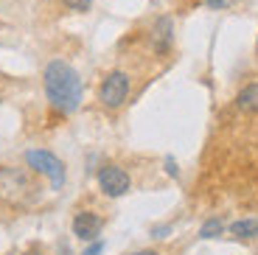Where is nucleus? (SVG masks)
<instances>
[{"label": "nucleus", "instance_id": "nucleus-1", "mask_svg": "<svg viewBox=\"0 0 258 255\" xmlns=\"http://www.w3.org/2000/svg\"><path fill=\"white\" fill-rule=\"evenodd\" d=\"M45 98L59 115H73L82 104V79L68 62L53 59L45 68Z\"/></svg>", "mask_w": 258, "mask_h": 255}, {"label": "nucleus", "instance_id": "nucleus-2", "mask_svg": "<svg viewBox=\"0 0 258 255\" xmlns=\"http://www.w3.org/2000/svg\"><path fill=\"white\" fill-rule=\"evenodd\" d=\"M37 191L23 168H14V166H6L0 168V202L6 205H23L31 194Z\"/></svg>", "mask_w": 258, "mask_h": 255}, {"label": "nucleus", "instance_id": "nucleus-3", "mask_svg": "<svg viewBox=\"0 0 258 255\" xmlns=\"http://www.w3.org/2000/svg\"><path fill=\"white\" fill-rule=\"evenodd\" d=\"M26 163L34 168V171L45 174V177L51 179L53 188H62L64 185V166H62V160H59L56 154H51V152H28Z\"/></svg>", "mask_w": 258, "mask_h": 255}, {"label": "nucleus", "instance_id": "nucleus-4", "mask_svg": "<svg viewBox=\"0 0 258 255\" xmlns=\"http://www.w3.org/2000/svg\"><path fill=\"white\" fill-rule=\"evenodd\" d=\"M126 96H129V76L121 71L110 73V76L104 79L101 90H98V98H101V104L107 109H118L126 101Z\"/></svg>", "mask_w": 258, "mask_h": 255}, {"label": "nucleus", "instance_id": "nucleus-5", "mask_svg": "<svg viewBox=\"0 0 258 255\" xmlns=\"http://www.w3.org/2000/svg\"><path fill=\"white\" fill-rule=\"evenodd\" d=\"M98 185L107 197H123L129 191V174L121 166H104L98 171Z\"/></svg>", "mask_w": 258, "mask_h": 255}, {"label": "nucleus", "instance_id": "nucleus-6", "mask_svg": "<svg viewBox=\"0 0 258 255\" xmlns=\"http://www.w3.org/2000/svg\"><path fill=\"white\" fill-rule=\"evenodd\" d=\"M101 227H104L101 216L93 213V211H79L76 216H73V233H76V238H82V241H96Z\"/></svg>", "mask_w": 258, "mask_h": 255}, {"label": "nucleus", "instance_id": "nucleus-7", "mask_svg": "<svg viewBox=\"0 0 258 255\" xmlns=\"http://www.w3.org/2000/svg\"><path fill=\"white\" fill-rule=\"evenodd\" d=\"M152 39H155V51L157 53H166L171 48V20L160 17L155 23V31H152Z\"/></svg>", "mask_w": 258, "mask_h": 255}, {"label": "nucleus", "instance_id": "nucleus-8", "mask_svg": "<svg viewBox=\"0 0 258 255\" xmlns=\"http://www.w3.org/2000/svg\"><path fill=\"white\" fill-rule=\"evenodd\" d=\"M236 104H239L241 112H258V82L241 87L239 96H236Z\"/></svg>", "mask_w": 258, "mask_h": 255}, {"label": "nucleus", "instance_id": "nucleus-9", "mask_svg": "<svg viewBox=\"0 0 258 255\" xmlns=\"http://www.w3.org/2000/svg\"><path fill=\"white\" fill-rule=\"evenodd\" d=\"M230 236L233 238H258V219H241V222H233L230 224Z\"/></svg>", "mask_w": 258, "mask_h": 255}, {"label": "nucleus", "instance_id": "nucleus-10", "mask_svg": "<svg viewBox=\"0 0 258 255\" xmlns=\"http://www.w3.org/2000/svg\"><path fill=\"white\" fill-rule=\"evenodd\" d=\"M219 233H222V222H219V219H211V222H205V224H202V230H200L202 238H216Z\"/></svg>", "mask_w": 258, "mask_h": 255}, {"label": "nucleus", "instance_id": "nucleus-11", "mask_svg": "<svg viewBox=\"0 0 258 255\" xmlns=\"http://www.w3.org/2000/svg\"><path fill=\"white\" fill-rule=\"evenodd\" d=\"M62 3L71 12H90V6H93V0H62Z\"/></svg>", "mask_w": 258, "mask_h": 255}, {"label": "nucleus", "instance_id": "nucleus-12", "mask_svg": "<svg viewBox=\"0 0 258 255\" xmlns=\"http://www.w3.org/2000/svg\"><path fill=\"white\" fill-rule=\"evenodd\" d=\"M205 3H208V9H216V12H222V9L233 6V0H205Z\"/></svg>", "mask_w": 258, "mask_h": 255}, {"label": "nucleus", "instance_id": "nucleus-13", "mask_svg": "<svg viewBox=\"0 0 258 255\" xmlns=\"http://www.w3.org/2000/svg\"><path fill=\"white\" fill-rule=\"evenodd\" d=\"M101 249H104V244H101V241H93L90 247L84 249V255H101Z\"/></svg>", "mask_w": 258, "mask_h": 255}, {"label": "nucleus", "instance_id": "nucleus-14", "mask_svg": "<svg viewBox=\"0 0 258 255\" xmlns=\"http://www.w3.org/2000/svg\"><path fill=\"white\" fill-rule=\"evenodd\" d=\"M166 166H168V174H171V177H177V168H174V160H166Z\"/></svg>", "mask_w": 258, "mask_h": 255}, {"label": "nucleus", "instance_id": "nucleus-15", "mask_svg": "<svg viewBox=\"0 0 258 255\" xmlns=\"http://www.w3.org/2000/svg\"><path fill=\"white\" fill-rule=\"evenodd\" d=\"M132 255H157L155 249H141V252H132Z\"/></svg>", "mask_w": 258, "mask_h": 255}, {"label": "nucleus", "instance_id": "nucleus-16", "mask_svg": "<svg viewBox=\"0 0 258 255\" xmlns=\"http://www.w3.org/2000/svg\"><path fill=\"white\" fill-rule=\"evenodd\" d=\"M26 255H42V252H37V249H31V252H26Z\"/></svg>", "mask_w": 258, "mask_h": 255}, {"label": "nucleus", "instance_id": "nucleus-17", "mask_svg": "<svg viewBox=\"0 0 258 255\" xmlns=\"http://www.w3.org/2000/svg\"><path fill=\"white\" fill-rule=\"evenodd\" d=\"M255 51H258V42H255Z\"/></svg>", "mask_w": 258, "mask_h": 255}]
</instances>
